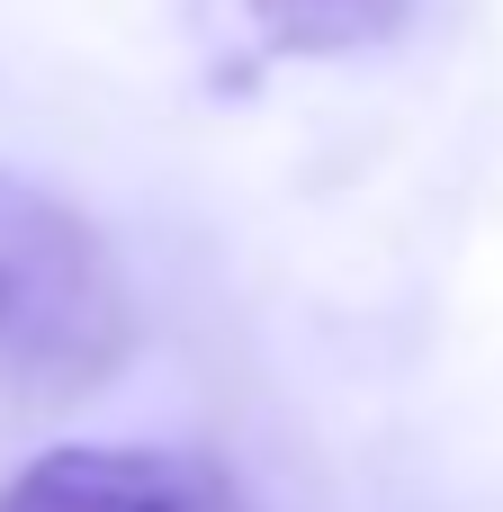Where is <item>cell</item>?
Masks as SVG:
<instances>
[{"instance_id":"cell-3","label":"cell","mask_w":503,"mask_h":512,"mask_svg":"<svg viewBox=\"0 0 503 512\" xmlns=\"http://www.w3.org/2000/svg\"><path fill=\"white\" fill-rule=\"evenodd\" d=\"M423 0H243V36L270 63H342L387 36H405Z\"/></svg>"},{"instance_id":"cell-2","label":"cell","mask_w":503,"mask_h":512,"mask_svg":"<svg viewBox=\"0 0 503 512\" xmlns=\"http://www.w3.org/2000/svg\"><path fill=\"white\" fill-rule=\"evenodd\" d=\"M0 512H225V477L189 450L63 441L0 477Z\"/></svg>"},{"instance_id":"cell-1","label":"cell","mask_w":503,"mask_h":512,"mask_svg":"<svg viewBox=\"0 0 503 512\" xmlns=\"http://www.w3.org/2000/svg\"><path fill=\"white\" fill-rule=\"evenodd\" d=\"M135 288L108 234L45 180L0 162V387L63 405L126 369Z\"/></svg>"}]
</instances>
